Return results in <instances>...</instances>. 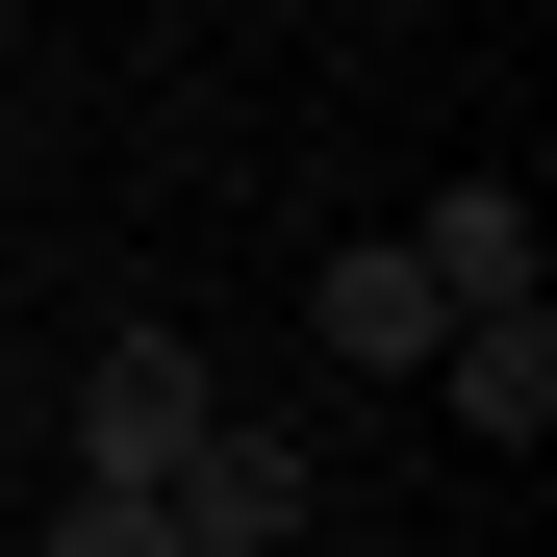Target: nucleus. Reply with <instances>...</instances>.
I'll return each mask as SVG.
<instances>
[{
    "instance_id": "f257e3e1",
    "label": "nucleus",
    "mask_w": 557,
    "mask_h": 557,
    "mask_svg": "<svg viewBox=\"0 0 557 557\" xmlns=\"http://www.w3.org/2000/svg\"><path fill=\"white\" fill-rule=\"evenodd\" d=\"M203 431H228L203 330H102V355H76V482H177Z\"/></svg>"
},
{
    "instance_id": "f03ea898",
    "label": "nucleus",
    "mask_w": 557,
    "mask_h": 557,
    "mask_svg": "<svg viewBox=\"0 0 557 557\" xmlns=\"http://www.w3.org/2000/svg\"><path fill=\"white\" fill-rule=\"evenodd\" d=\"M152 507H177V557H305V431H253V406H228Z\"/></svg>"
},
{
    "instance_id": "7ed1b4c3",
    "label": "nucleus",
    "mask_w": 557,
    "mask_h": 557,
    "mask_svg": "<svg viewBox=\"0 0 557 557\" xmlns=\"http://www.w3.org/2000/svg\"><path fill=\"white\" fill-rule=\"evenodd\" d=\"M305 330L355 355V381H431V330H456V305L406 278V228H355V253H305Z\"/></svg>"
},
{
    "instance_id": "20e7f679",
    "label": "nucleus",
    "mask_w": 557,
    "mask_h": 557,
    "mask_svg": "<svg viewBox=\"0 0 557 557\" xmlns=\"http://www.w3.org/2000/svg\"><path fill=\"white\" fill-rule=\"evenodd\" d=\"M431 381H456V431H482V456H532V431H557V305H456Z\"/></svg>"
},
{
    "instance_id": "39448f33",
    "label": "nucleus",
    "mask_w": 557,
    "mask_h": 557,
    "mask_svg": "<svg viewBox=\"0 0 557 557\" xmlns=\"http://www.w3.org/2000/svg\"><path fill=\"white\" fill-rule=\"evenodd\" d=\"M406 278H431V305H532V203H507V177H456V203L406 228Z\"/></svg>"
},
{
    "instance_id": "423d86ee",
    "label": "nucleus",
    "mask_w": 557,
    "mask_h": 557,
    "mask_svg": "<svg viewBox=\"0 0 557 557\" xmlns=\"http://www.w3.org/2000/svg\"><path fill=\"white\" fill-rule=\"evenodd\" d=\"M26 557H177V507H152V482H51V532H26Z\"/></svg>"
},
{
    "instance_id": "0eeeda50",
    "label": "nucleus",
    "mask_w": 557,
    "mask_h": 557,
    "mask_svg": "<svg viewBox=\"0 0 557 557\" xmlns=\"http://www.w3.org/2000/svg\"><path fill=\"white\" fill-rule=\"evenodd\" d=\"M305 557H330V532H305Z\"/></svg>"
}]
</instances>
